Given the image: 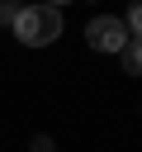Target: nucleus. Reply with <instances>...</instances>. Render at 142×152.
Masks as SVG:
<instances>
[{"instance_id":"f03ea898","label":"nucleus","mask_w":142,"mask_h":152,"mask_svg":"<svg viewBox=\"0 0 142 152\" xmlns=\"http://www.w3.org/2000/svg\"><path fill=\"white\" fill-rule=\"evenodd\" d=\"M85 38H90L95 52H123V43H128L133 33H128V24H123L118 14H95V19L85 24Z\"/></svg>"},{"instance_id":"f257e3e1","label":"nucleus","mask_w":142,"mask_h":152,"mask_svg":"<svg viewBox=\"0 0 142 152\" xmlns=\"http://www.w3.org/2000/svg\"><path fill=\"white\" fill-rule=\"evenodd\" d=\"M9 28H14V38L24 48H47V43L62 38V10H52V5H24V10H14Z\"/></svg>"},{"instance_id":"20e7f679","label":"nucleus","mask_w":142,"mask_h":152,"mask_svg":"<svg viewBox=\"0 0 142 152\" xmlns=\"http://www.w3.org/2000/svg\"><path fill=\"white\" fill-rule=\"evenodd\" d=\"M123 24H128V33H133V38H142V0H133V10H128V19H123Z\"/></svg>"},{"instance_id":"39448f33","label":"nucleus","mask_w":142,"mask_h":152,"mask_svg":"<svg viewBox=\"0 0 142 152\" xmlns=\"http://www.w3.org/2000/svg\"><path fill=\"white\" fill-rule=\"evenodd\" d=\"M0 24H14V0H0Z\"/></svg>"},{"instance_id":"423d86ee","label":"nucleus","mask_w":142,"mask_h":152,"mask_svg":"<svg viewBox=\"0 0 142 152\" xmlns=\"http://www.w3.org/2000/svg\"><path fill=\"white\" fill-rule=\"evenodd\" d=\"M43 5H52V10H57V5H66V0H43Z\"/></svg>"},{"instance_id":"7ed1b4c3","label":"nucleus","mask_w":142,"mask_h":152,"mask_svg":"<svg viewBox=\"0 0 142 152\" xmlns=\"http://www.w3.org/2000/svg\"><path fill=\"white\" fill-rule=\"evenodd\" d=\"M118 62H123V71H128V76H142V38H128V43H123V52H118Z\"/></svg>"}]
</instances>
